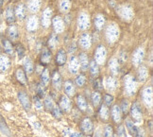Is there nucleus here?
Segmentation results:
<instances>
[{"label": "nucleus", "mask_w": 153, "mask_h": 137, "mask_svg": "<svg viewBox=\"0 0 153 137\" xmlns=\"http://www.w3.org/2000/svg\"><path fill=\"white\" fill-rule=\"evenodd\" d=\"M120 36V28L115 23H111L105 29V38L108 44L113 45L119 39Z\"/></svg>", "instance_id": "f257e3e1"}, {"label": "nucleus", "mask_w": 153, "mask_h": 137, "mask_svg": "<svg viewBox=\"0 0 153 137\" xmlns=\"http://www.w3.org/2000/svg\"><path fill=\"white\" fill-rule=\"evenodd\" d=\"M137 88H138V82L136 78L131 74H128L127 76H125L124 90L128 96L133 97L137 92Z\"/></svg>", "instance_id": "f03ea898"}, {"label": "nucleus", "mask_w": 153, "mask_h": 137, "mask_svg": "<svg viewBox=\"0 0 153 137\" xmlns=\"http://www.w3.org/2000/svg\"><path fill=\"white\" fill-rule=\"evenodd\" d=\"M116 11L120 18L124 21H131L134 17V11L131 6L128 4H123L121 6H118L116 9Z\"/></svg>", "instance_id": "7ed1b4c3"}, {"label": "nucleus", "mask_w": 153, "mask_h": 137, "mask_svg": "<svg viewBox=\"0 0 153 137\" xmlns=\"http://www.w3.org/2000/svg\"><path fill=\"white\" fill-rule=\"evenodd\" d=\"M94 57H95V62L98 65L105 64L106 60H107V49L105 48V46L103 45H100L97 47Z\"/></svg>", "instance_id": "20e7f679"}, {"label": "nucleus", "mask_w": 153, "mask_h": 137, "mask_svg": "<svg viewBox=\"0 0 153 137\" xmlns=\"http://www.w3.org/2000/svg\"><path fill=\"white\" fill-rule=\"evenodd\" d=\"M131 116L132 118V120L134 121V123L141 124V123L143 122V114H142V111H141L140 106L136 102L133 103L131 106Z\"/></svg>", "instance_id": "39448f33"}, {"label": "nucleus", "mask_w": 153, "mask_h": 137, "mask_svg": "<svg viewBox=\"0 0 153 137\" xmlns=\"http://www.w3.org/2000/svg\"><path fill=\"white\" fill-rule=\"evenodd\" d=\"M146 56V52L145 49L143 48L142 46H139L138 48H136L133 52V55H132V64L134 66L139 67L141 66V64L144 62V59Z\"/></svg>", "instance_id": "423d86ee"}, {"label": "nucleus", "mask_w": 153, "mask_h": 137, "mask_svg": "<svg viewBox=\"0 0 153 137\" xmlns=\"http://www.w3.org/2000/svg\"><path fill=\"white\" fill-rule=\"evenodd\" d=\"M90 15L88 14L87 13H84L82 11L79 14L78 17V27L81 31H87L88 28H90Z\"/></svg>", "instance_id": "0eeeda50"}, {"label": "nucleus", "mask_w": 153, "mask_h": 137, "mask_svg": "<svg viewBox=\"0 0 153 137\" xmlns=\"http://www.w3.org/2000/svg\"><path fill=\"white\" fill-rule=\"evenodd\" d=\"M142 99L148 108H151L153 104V91L151 86H146L142 91Z\"/></svg>", "instance_id": "6e6552de"}, {"label": "nucleus", "mask_w": 153, "mask_h": 137, "mask_svg": "<svg viewBox=\"0 0 153 137\" xmlns=\"http://www.w3.org/2000/svg\"><path fill=\"white\" fill-rule=\"evenodd\" d=\"M51 23H52L53 28H54V31L56 34H60V33H62L64 31L65 24H64V21L61 16L57 15L55 17H53Z\"/></svg>", "instance_id": "1a4fd4ad"}, {"label": "nucleus", "mask_w": 153, "mask_h": 137, "mask_svg": "<svg viewBox=\"0 0 153 137\" xmlns=\"http://www.w3.org/2000/svg\"><path fill=\"white\" fill-rule=\"evenodd\" d=\"M81 132L86 135H92L94 133V124L90 117H85L81 121Z\"/></svg>", "instance_id": "9d476101"}, {"label": "nucleus", "mask_w": 153, "mask_h": 137, "mask_svg": "<svg viewBox=\"0 0 153 137\" xmlns=\"http://www.w3.org/2000/svg\"><path fill=\"white\" fill-rule=\"evenodd\" d=\"M68 70L72 75H76L79 73V58L76 56L71 55V57H70L69 62H68Z\"/></svg>", "instance_id": "9b49d317"}, {"label": "nucleus", "mask_w": 153, "mask_h": 137, "mask_svg": "<svg viewBox=\"0 0 153 137\" xmlns=\"http://www.w3.org/2000/svg\"><path fill=\"white\" fill-rule=\"evenodd\" d=\"M79 42V45H80L81 48L86 49V50L91 48L92 43H93L91 35L89 33H87V32H84V33H82L80 35Z\"/></svg>", "instance_id": "f8f14e48"}, {"label": "nucleus", "mask_w": 153, "mask_h": 137, "mask_svg": "<svg viewBox=\"0 0 153 137\" xmlns=\"http://www.w3.org/2000/svg\"><path fill=\"white\" fill-rule=\"evenodd\" d=\"M18 99H19L23 108H24L26 111H30V109H31V101H30V99H29L28 95L26 92L20 91L18 93Z\"/></svg>", "instance_id": "ddd939ff"}, {"label": "nucleus", "mask_w": 153, "mask_h": 137, "mask_svg": "<svg viewBox=\"0 0 153 137\" xmlns=\"http://www.w3.org/2000/svg\"><path fill=\"white\" fill-rule=\"evenodd\" d=\"M52 15H53V11L50 8L45 9L42 14V18H41V23H42V26L44 28H48L50 26L52 21Z\"/></svg>", "instance_id": "4468645a"}, {"label": "nucleus", "mask_w": 153, "mask_h": 137, "mask_svg": "<svg viewBox=\"0 0 153 137\" xmlns=\"http://www.w3.org/2000/svg\"><path fill=\"white\" fill-rule=\"evenodd\" d=\"M38 27H39L38 17L35 16V15L29 16L27 20V24H26V28H27V31H30V32H34L35 31H37Z\"/></svg>", "instance_id": "2eb2a0df"}, {"label": "nucleus", "mask_w": 153, "mask_h": 137, "mask_svg": "<svg viewBox=\"0 0 153 137\" xmlns=\"http://www.w3.org/2000/svg\"><path fill=\"white\" fill-rule=\"evenodd\" d=\"M5 20H6V23L10 26H13L16 21L14 9L11 7V6L7 7V9L5 10Z\"/></svg>", "instance_id": "dca6fc26"}, {"label": "nucleus", "mask_w": 153, "mask_h": 137, "mask_svg": "<svg viewBox=\"0 0 153 137\" xmlns=\"http://www.w3.org/2000/svg\"><path fill=\"white\" fill-rule=\"evenodd\" d=\"M105 87L109 92H114L117 89V87H118V80L114 76H110L106 79Z\"/></svg>", "instance_id": "f3484780"}, {"label": "nucleus", "mask_w": 153, "mask_h": 137, "mask_svg": "<svg viewBox=\"0 0 153 137\" xmlns=\"http://www.w3.org/2000/svg\"><path fill=\"white\" fill-rule=\"evenodd\" d=\"M59 107L62 109V111L65 112H68L71 111V108H72V105H71V100L69 99L68 97H66L65 95L64 96H62L60 98V105Z\"/></svg>", "instance_id": "a211bd4d"}, {"label": "nucleus", "mask_w": 153, "mask_h": 137, "mask_svg": "<svg viewBox=\"0 0 153 137\" xmlns=\"http://www.w3.org/2000/svg\"><path fill=\"white\" fill-rule=\"evenodd\" d=\"M63 90H64V93H65V95H66V97H68V98L74 97L75 94H76V88H75L73 81L66 80L65 82H64Z\"/></svg>", "instance_id": "6ab92c4d"}, {"label": "nucleus", "mask_w": 153, "mask_h": 137, "mask_svg": "<svg viewBox=\"0 0 153 137\" xmlns=\"http://www.w3.org/2000/svg\"><path fill=\"white\" fill-rule=\"evenodd\" d=\"M111 117H113L114 121L115 123H121L123 114H122V111L120 109L119 105H114L113 107H111Z\"/></svg>", "instance_id": "aec40b11"}, {"label": "nucleus", "mask_w": 153, "mask_h": 137, "mask_svg": "<svg viewBox=\"0 0 153 137\" xmlns=\"http://www.w3.org/2000/svg\"><path fill=\"white\" fill-rule=\"evenodd\" d=\"M109 69L114 77L119 74V63L117 58L114 57L109 61Z\"/></svg>", "instance_id": "412c9836"}, {"label": "nucleus", "mask_w": 153, "mask_h": 137, "mask_svg": "<svg viewBox=\"0 0 153 137\" xmlns=\"http://www.w3.org/2000/svg\"><path fill=\"white\" fill-rule=\"evenodd\" d=\"M51 58H52V53L51 50L48 47H45L42 50V53H41V58H40V62L42 64L46 65L48 64L51 61Z\"/></svg>", "instance_id": "4be33fe9"}, {"label": "nucleus", "mask_w": 153, "mask_h": 137, "mask_svg": "<svg viewBox=\"0 0 153 137\" xmlns=\"http://www.w3.org/2000/svg\"><path fill=\"white\" fill-rule=\"evenodd\" d=\"M52 85L57 91H61L62 87V79L59 72H54L52 76Z\"/></svg>", "instance_id": "5701e85b"}, {"label": "nucleus", "mask_w": 153, "mask_h": 137, "mask_svg": "<svg viewBox=\"0 0 153 137\" xmlns=\"http://www.w3.org/2000/svg\"><path fill=\"white\" fill-rule=\"evenodd\" d=\"M10 66V60L7 55H0V72L5 73Z\"/></svg>", "instance_id": "b1692460"}, {"label": "nucleus", "mask_w": 153, "mask_h": 137, "mask_svg": "<svg viewBox=\"0 0 153 137\" xmlns=\"http://www.w3.org/2000/svg\"><path fill=\"white\" fill-rule=\"evenodd\" d=\"M42 6V0H28L27 8L28 10L32 13H37Z\"/></svg>", "instance_id": "393cba45"}, {"label": "nucleus", "mask_w": 153, "mask_h": 137, "mask_svg": "<svg viewBox=\"0 0 153 137\" xmlns=\"http://www.w3.org/2000/svg\"><path fill=\"white\" fill-rule=\"evenodd\" d=\"M14 13H15V17L18 20L23 21L26 17V7L24 4H18L14 9Z\"/></svg>", "instance_id": "a878e982"}, {"label": "nucleus", "mask_w": 153, "mask_h": 137, "mask_svg": "<svg viewBox=\"0 0 153 137\" xmlns=\"http://www.w3.org/2000/svg\"><path fill=\"white\" fill-rule=\"evenodd\" d=\"M79 68H81L82 71H86L89 68V58H88L87 54L84 52H82L79 54Z\"/></svg>", "instance_id": "bb28decb"}, {"label": "nucleus", "mask_w": 153, "mask_h": 137, "mask_svg": "<svg viewBox=\"0 0 153 137\" xmlns=\"http://www.w3.org/2000/svg\"><path fill=\"white\" fill-rule=\"evenodd\" d=\"M67 60V54L66 51L64 49H60L57 52L56 55V63L58 66H62V65L65 64Z\"/></svg>", "instance_id": "cd10ccee"}, {"label": "nucleus", "mask_w": 153, "mask_h": 137, "mask_svg": "<svg viewBox=\"0 0 153 137\" xmlns=\"http://www.w3.org/2000/svg\"><path fill=\"white\" fill-rule=\"evenodd\" d=\"M76 106H78V108H79V111L85 112L88 109V103H87L86 98L84 96H82V95H79V96H76Z\"/></svg>", "instance_id": "c85d7f7f"}, {"label": "nucleus", "mask_w": 153, "mask_h": 137, "mask_svg": "<svg viewBox=\"0 0 153 137\" xmlns=\"http://www.w3.org/2000/svg\"><path fill=\"white\" fill-rule=\"evenodd\" d=\"M126 126L127 129L128 130L129 133L131 134V136L133 137H138L139 136V129L137 128V126L135 125V123H133V121H131V119H127L126 120Z\"/></svg>", "instance_id": "c756f323"}, {"label": "nucleus", "mask_w": 153, "mask_h": 137, "mask_svg": "<svg viewBox=\"0 0 153 137\" xmlns=\"http://www.w3.org/2000/svg\"><path fill=\"white\" fill-rule=\"evenodd\" d=\"M2 46L4 52L7 54V56H13L14 53V48L13 45L11 44V42L8 39H3L2 40Z\"/></svg>", "instance_id": "7c9ffc66"}, {"label": "nucleus", "mask_w": 153, "mask_h": 137, "mask_svg": "<svg viewBox=\"0 0 153 137\" xmlns=\"http://www.w3.org/2000/svg\"><path fill=\"white\" fill-rule=\"evenodd\" d=\"M15 77L16 80H18L22 85H27V74L24 71L23 68H18L15 71Z\"/></svg>", "instance_id": "2f4dec72"}, {"label": "nucleus", "mask_w": 153, "mask_h": 137, "mask_svg": "<svg viewBox=\"0 0 153 137\" xmlns=\"http://www.w3.org/2000/svg\"><path fill=\"white\" fill-rule=\"evenodd\" d=\"M149 69L146 66H139L138 68V72H137V77H138V80L140 82H145L146 80L149 79Z\"/></svg>", "instance_id": "473e14b6"}, {"label": "nucleus", "mask_w": 153, "mask_h": 137, "mask_svg": "<svg viewBox=\"0 0 153 137\" xmlns=\"http://www.w3.org/2000/svg\"><path fill=\"white\" fill-rule=\"evenodd\" d=\"M23 67L25 69L24 71L26 74H31L34 71V63L29 57H25L24 63H23Z\"/></svg>", "instance_id": "72a5a7b5"}, {"label": "nucleus", "mask_w": 153, "mask_h": 137, "mask_svg": "<svg viewBox=\"0 0 153 137\" xmlns=\"http://www.w3.org/2000/svg\"><path fill=\"white\" fill-rule=\"evenodd\" d=\"M8 37L11 40V41H17L19 39V31H18V28H17L16 26L13 25V26H10L8 31Z\"/></svg>", "instance_id": "f704fd0d"}, {"label": "nucleus", "mask_w": 153, "mask_h": 137, "mask_svg": "<svg viewBox=\"0 0 153 137\" xmlns=\"http://www.w3.org/2000/svg\"><path fill=\"white\" fill-rule=\"evenodd\" d=\"M95 28L97 29V31H101L103 29V28L105 27L106 24V19L103 14H97L95 18Z\"/></svg>", "instance_id": "c9c22d12"}, {"label": "nucleus", "mask_w": 153, "mask_h": 137, "mask_svg": "<svg viewBox=\"0 0 153 137\" xmlns=\"http://www.w3.org/2000/svg\"><path fill=\"white\" fill-rule=\"evenodd\" d=\"M91 100H92V104L95 108H97L101 102V94L98 91L93 92L91 95Z\"/></svg>", "instance_id": "e433bc0d"}, {"label": "nucleus", "mask_w": 153, "mask_h": 137, "mask_svg": "<svg viewBox=\"0 0 153 137\" xmlns=\"http://www.w3.org/2000/svg\"><path fill=\"white\" fill-rule=\"evenodd\" d=\"M89 69H90V73L92 75L93 78H97L99 76V68H98V64L95 62V60L90 62L89 63Z\"/></svg>", "instance_id": "4c0bfd02"}, {"label": "nucleus", "mask_w": 153, "mask_h": 137, "mask_svg": "<svg viewBox=\"0 0 153 137\" xmlns=\"http://www.w3.org/2000/svg\"><path fill=\"white\" fill-rule=\"evenodd\" d=\"M98 115L103 121H107L110 117V110L106 105H102L98 111Z\"/></svg>", "instance_id": "58836bf2"}, {"label": "nucleus", "mask_w": 153, "mask_h": 137, "mask_svg": "<svg viewBox=\"0 0 153 137\" xmlns=\"http://www.w3.org/2000/svg\"><path fill=\"white\" fill-rule=\"evenodd\" d=\"M59 7H60L62 13H67L70 10V8H71V1L70 0H60Z\"/></svg>", "instance_id": "ea45409f"}, {"label": "nucleus", "mask_w": 153, "mask_h": 137, "mask_svg": "<svg viewBox=\"0 0 153 137\" xmlns=\"http://www.w3.org/2000/svg\"><path fill=\"white\" fill-rule=\"evenodd\" d=\"M41 80L42 83L45 86H48L49 80H50V75H49V70L48 68H45L42 70V73H41Z\"/></svg>", "instance_id": "a19ab883"}, {"label": "nucleus", "mask_w": 153, "mask_h": 137, "mask_svg": "<svg viewBox=\"0 0 153 137\" xmlns=\"http://www.w3.org/2000/svg\"><path fill=\"white\" fill-rule=\"evenodd\" d=\"M59 43V37L56 33H52L50 36H49V39H48V47L49 49H54L55 47L57 46Z\"/></svg>", "instance_id": "79ce46f5"}, {"label": "nucleus", "mask_w": 153, "mask_h": 137, "mask_svg": "<svg viewBox=\"0 0 153 137\" xmlns=\"http://www.w3.org/2000/svg\"><path fill=\"white\" fill-rule=\"evenodd\" d=\"M102 135L103 137H113L114 136V128L111 125L108 124L106 125L103 129V132H102Z\"/></svg>", "instance_id": "37998d69"}, {"label": "nucleus", "mask_w": 153, "mask_h": 137, "mask_svg": "<svg viewBox=\"0 0 153 137\" xmlns=\"http://www.w3.org/2000/svg\"><path fill=\"white\" fill-rule=\"evenodd\" d=\"M44 105H45V107L48 111H51L53 107H54V105H55L54 101H53V98H52V97L50 96V95H49V96H46L45 98V99H44Z\"/></svg>", "instance_id": "c03bdc74"}, {"label": "nucleus", "mask_w": 153, "mask_h": 137, "mask_svg": "<svg viewBox=\"0 0 153 137\" xmlns=\"http://www.w3.org/2000/svg\"><path fill=\"white\" fill-rule=\"evenodd\" d=\"M119 107L122 111V114H127L128 109H129V107H131V103H129V101L127 98H123Z\"/></svg>", "instance_id": "a18cd8bd"}, {"label": "nucleus", "mask_w": 153, "mask_h": 137, "mask_svg": "<svg viewBox=\"0 0 153 137\" xmlns=\"http://www.w3.org/2000/svg\"><path fill=\"white\" fill-rule=\"evenodd\" d=\"M16 54L19 60H23L26 57V49L22 45H17L16 46Z\"/></svg>", "instance_id": "49530a36"}, {"label": "nucleus", "mask_w": 153, "mask_h": 137, "mask_svg": "<svg viewBox=\"0 0 153 137\" xmlns=\"http://www.w3.org/2000/svg\"><path fill=\"white\" fill-rule=\"evenodd\" d=\"M52 112L53 116L57 119H60L62 116V109L59 107L58 105H54V107L52 108V110L50 111Z\"/></svg>", "instance_id": "de8ad7c7"}, {"label": "nucleus", "mask_w": 153, "mask_h": 137, "mask_svg": "<svg viewBox=\"0 0 153 137\" xmlns=\"http://www.w3.org/2000/svg\"><path fill=\"white\" fill-rule=\"evenodd\" d=\"M75 82L79 87H83L85 85V83H86V77L83 74H80L76 78Z\"/></svg>", "instance_id": "09e8293b"}, {"label": "nucleus", "mask_w": 153, "mask_h": 137, "mask_svg": "<svg viewBox=\"0 0 153 137\" xmlns=\"http://www.w3.org/2000/svg\"><path fill=\"white\" fill-rule=\"evenodd\" d=\"M94 87H95L96 91H101L103 89V80L101 78H96L95 81H94Z\"/></svg>", "instance_id": "8fccbe9b"}, {"label": "nucleus", "mask_w": 153, "mask_h": 137, "mask_svg": "<svg viewBox=\"0 0 153 137\" xmlns=\"http://www.w3.org/2000/svg\"><path fill=\"white\" fill-rule=\"evenodd\" d=\"M114 101V96H111V94H105L104 95V102H105L104 105L109 107L111 105H113Z\"/></svg>", "instance_id": "3c124183"}, {"label": "nucleus", "mask_w": 153, "mask_h": 137, "mask_svg": "<svg viewBox=\"0 0 153 137\" xmlns=\"http://www.w3.org/2000/svg\"><path fill=\"white\" fill-rule=\"evenodd\" d=\"M33 102H34V105L36 107L37 110L43 109V100L41 99V98L39 96H37V95L33 97Z\"/></svg>", "instance_id": "603ef678"}, {"label": "nucleus", "mask_w": 153, "mask_h": 137, "mask_svg": "<svg viewBox=\"0 0 153 137\" xmlns=\"http://www.w3.org/2000/svg\"><path fill=\"white\" fill-rule=\"evenodd\" d=\"M45 86L43 84V83H39V84L37 85V92H38V95L37 96H39L41 98L45 97Z\"/></svg>", "instance_id": "864d4df0"}, {"label": "nucleus", "mask_w": 153, "mask_h": 137, "mask_svg": "<svg viewBox=\"0 0 153 137\" xmlns=\"http://www.w3.org/2000/svg\"><path fill=\"white\" fill-rule=\"evenodd\" d=\"M117 136L116 137H127V132H126V129L123 125H120V126L117 128Z\"/></svg>", "instance_id": "5fc2aeb1"}, {"label": "nucleus", "mask_w": 153, "mask_h": 137, "mask_svg": "<svg viewBox=\"0 0 153 137\" xmlns=\"http://www.w3.org/2000/svg\"><path fill=\"white\" fill-rule=\"evenodd\" d=\"M127 58H128V55H127V52L125 51H121L119 53V56H118V63H124L125 62H127Z\"/></svg>", "instance_id": "6e6d98bb"}, {"label": "nucleus", "mask_w": 153, "mask_h": 137, "mask_svg": "<svg viewBox=\"0 0 153 137\" xmlns=\"http://www.w3.org/2000/svg\"><path fill=\"white\" fill-rule=\"evenodd\" d=\"M70 137H84V135L80 133H70L69 135Z\"/></svg>", "instance_id": "4d7b16f0"}, {"label": "nucleus", "mask_w": 153, "mask_h": 137, "mask_svg": "<svg viewBox=\"0 0 153 137\" xmlns=\"http://www.w3.org/2000/svg\"><path fill=\"white\" fill-rule=\"evenodd\" d=\"M95 137H103V135H102V133L100 132H97V133H96Z\"/></svg>", "instance_id": "13d9d810"}, {"label": "nucleus", "mask_w": 153, "mask_h": 137, "mask_svg": "<svg viewBox=\"0 0 153 137\" xmlns=\"http://www.w3.org/2000/svg\"><path fill=\"white\" fill-rule=\"evenodd\" d=\"M3 2H4V0H0V5H3Z\"/></svg>", "instance_id": "bf43d9fd"}, {"label": "nucleus", "mask_w": 153, "mask_h": 137, "mask_svg": "<svg viewBox=\"0 0 153 137\" xmlns=\"http://www.w3.org/2000/svg\"><path fill=\"white\" fill-rule=\"evenodd\" d=\"M0 53H1V47H0ZM0 55H1V54H0Z\"/></svg>", "instance_id": "052dcab7"}, {"label": "nucleus", "mask_w": 153, "mask_h": 137, "mask_svg": "<svg viewBox=\"0 0 153 137\" xmlns=\"http://www.w3.org/2000/svg\"><path fill=\"white\" fill-rule=\"evenodd\" d=\"M0 8H1V5H0Z\"/></svg>", "instance_id": "680f3d73"}, {"label": "nucleus", "mask_w": 153, "mask_h": 137, "mask_svg": "<svg viewBox=\"0 0 153 137\" xmlns=\"http://www.w3.org/2000/svg\"><path fill=\"white\" fill-rule=\"evenodd\" d=\"M113 137H114V136H113Z\"/></svg>", "instance_id": "e2e57ef3"}]
</instances>
